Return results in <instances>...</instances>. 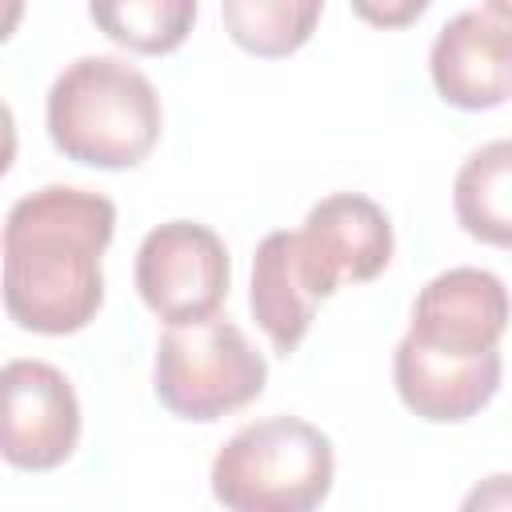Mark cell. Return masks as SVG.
<instances>
[{"mask_svg":"<svg viewBox=\"0 0 512 512\" xmlns=\"http://www.w3.org/2000/svg\"><path fill=\"white\" fill-rule=\"evenodd\" d=\"M332 440L300 416L244 424L212 460V496L232 512H308L332 492Z\"/></svg>","mask_w":512,"mask_h":512,"instance_id":"cell-3","label":"cell"},{"mask_svg":"<svg viewBox=\"0 0 512 512\" xmlns=\"http://www.w3.org/2000/svg\"><path fill=\"white\" fill-rule=\"evenodd\" d=\"M428 4L432 0H352V12L372 28H408L424 16Z\"/></svg>","mask_w":512,"mask_h":512,"instance_id":"cell-15","label":"cell"},{"mask_svg":"<svg viewBox=\"0 0 512 512\" xmlns=\"http://www.w3.org/2000/svg\"><path fill=\"white\" fill-rule=\"evenodd\" d=\"M88 12L112 44L144 56L176 52L196 24V0H88Z\"/></svg>","mask_w":512,"mask_h":512,"instance_id":"cell-14","label":"cell"},{"mask_svg":"<svg viewBox=\"0 0 512 512\" xmlns=\"http://www.w3.org/2000/svg\"><path fill=\"white\" fill-rule=\"evenodd\" d=\"M116 232V204L100 192L48 184L20 196L4 220V308L40 336H68L104 304L100 256Z\"/></svg>","mask_w":512,"mask_h":512,"instance_id":"cell-1","label":"cell"},{"mask_svg":"<svg viewBox=\"0 0 512 512\" xmlns=\"http://www.w3.org/2000/svg\"><path fill=\"white\" fill-rule=\"evenodd\" d=\"M300 244L316 284L324 288V296H332L344 280L364 284L388 268L392 220L376 200L360 192H332L308 208Z\"/></svg>","mask_w":512,"mask_h":512,"instance_id":"cell-9","label":"cell"},{"mask_svg":"<svg viewBox=\"0 0 512 512\" xmlns=\"http://www.w3.org/2000/svg\"><path fill=\"white\" fill-rule=\"evenodd\" d=\"M464 508H512V476H492L484 488L468 492Z\"/></svg>","mask_w":512,"mask_h":512,"instance_id":"cell-16","label":"cell"},{"mask_svg":"<svg viewBox=\"0 0 512 512\" xmlns=\"http://www.w3.org/2000/svg\"><path fill=\"white\" fill-rule=\"evenodd\" d=\"M492 12H504V16H512V0H484Z\"/></svg>","mask_w":512,"mask_h":512,"instance_id":"cell-17","label":"cell"},{"mask_svg":"<svg viewBox=\"0 0 512 512\" xmlns=\"http://www.w3.org/2000/svg\"><path fill=\"white\" fill-rule=\"evenodd\" d=\"M452 208L472 240L512 248V140H492L460 164Z\"/></svg>","mask_w":512,"mask_h":512,"instance_id":"cell-12","label":"cell"},{"mask_svg":"<svg viewBox=\"0 0 512 512\" xmlns=\"http://www.w3.org/2000/svg\"><path fill=\"white\" fill-rule=\"evenodd\" d=\"M228 280V248L208 224L168 220L140 240L136 292L164 324H196L216 316L228 296Z\"/></svg>","mask_w":512,"mask_h":512,"instance_id":"cell-5","label":"cell"},{"mask_svg":"<svg viewBox=\"0 0 512 512\" xmlns=\"http://www.w3.org/2000/svg\"><path fill=\"white\" fill-rule=\"evenodd\" d=\"M512 300L496 272L488 268H448L432 276L416 304H412V328L424 348H436L444 356H480L492 352L508 328Z\"/></svg>","mask_w":512,"mask_h":512,"instance_id":"cell-7","label":"cell"},{"mask_svg":"<svg viewBox=\"0 0 512 512\" xmlns=\"http://www.w3.org/2000/svg\"><path fill=\"white\" fill-rule=\"evenodd\" d=\"M52 144L88 168H136L160 140V96L152 80L116 56H80L48 88Z\"/></svg>","mask_w":512,"mask_h":512,"instance_id":"cell-2","label":"cell"},{"mask_svg":"<svg viewBox=\"0 0 512 512\" xmlns=\"http://www.w3.org/2000/svg\"><path fill=\"white\" fill-rule=\"evenodd\" d=\"M324 0H220L224 32L236 48L260 60H280L304 48L320 24Z\"/></svg>","mask_w":512,"mask_h":512,"instance_id":"cell-13","label":"cell"},{"mask_svg":"<svg viewBox=\"0 0 512 512\" xmlns=\"http://www.w3.org/2000/svg\"><path fill=\"white\" fill-rule=\"evenodd\" d=\"M268 364L232 320L168 324L156 344L152 384L160 404L180 420H220L264 392Z\"/></svg>","mask_w":512,"mask_h":512,"instance_id":"cell-4","label":"cell"},{"mask_svg":"<svg viewBox=\"0 0 512 512\" xmlns=\"http://www.w3.org/2000/svg\"><path fill=\"white\" fill-rule=\"evenodd\" d=\"M428 72L444 104L480 112L512 96V16L472 8L452 16L428 52Z\"/></svg>","mask_w":512,"mask_h":512,"instance_id":"cell-8","label":"cell"},{"mask_svg":"<svg viewBox=\"0 0 512 512\" xmlns=\"http://www.w3.org/2000/svg\"><path fill=\"white\" fill-rule=\"evenodd\" d=\"M328 300L324 288L316 284L300 232H268L252 256V316L264 328L268 344L288 356L312 328L316 304Z\"/></svg>","mask_w":512,"mask_h":512,"instance_id":"cell-11","label":"cell"},{"mask_svg":"<svg viewBox=\"0 0 512 512\" xmlns=\"http://www.w3.org/2000/svg\"><path fill=\"white\" fill-rule=\"evenodd\" d=\"M500 352L480 356H444L436 348H424L416 336H404L392 356L396 392L408 412L432 424H460L476 416L500 388Z\"/></svg>","mask_w":512,"mask_h":512,"instance_id":"cell-10","label":"cell"},{"mask_svg":"<svg viewBox=\"0 0 512 512\" xmlns=\"http://www.w3.org/2000/svg\"><path fill=\"white\" fill-rule=\"evenodd\" d=\"M0 448L12 468L48 472L76 452L80 404L68 376L44 360H8L0 372Z\"/></svg>","mask_w":512,"mask_h":512,"instance_id":"cell-6","label":"cell"}]
</instances>
